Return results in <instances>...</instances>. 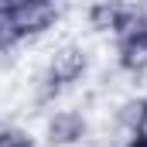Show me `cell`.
<instances>
[{
    "label": "cell",
    "mask_w": 147,
    "mask_h": 147,
    "mask_svg": "<svg viewBox=\"0 0 147 147\" xmlns=\"http://www.w3.org/2000/svg\"><path fill=\"white\" fill-rule=\"evenodd\" d=\"M116 123L127 134H140L147 130V96H130L116 106Z\"/></svg>",
    "instance_id": "8992f818"
},
{
    "label": "cell",
    "mask_w": 147,
    "mask_h": 147,
    "mask_svg": "<svg viewBox=\"0 0 147 147\" xmlns=\"http://www.w3.org/2000/svg\"><path fill=\"white\" fill-rule=\"evenodd\" d=\"M89 134V120L79 110H55L45 120V144L48 147H75Z\"/></svg>",
    "instance_id": "277c9868"
},
{
    "label": "cell",
    "mask_w": 147,
    "mask_h": 147,
    "mask_svg": "<svg viewBox=\"0 0 147 147\" xmlns=\"http://www.w3.org/2000/svg\"><path fill=\"white\" fill-rule=\"evenodd\" d=\"M123 147H147V130H140V134H130Z\"/></svg>",
    "instance_id": "ba28073f"
},
{
    "label": "cell",
    "mask_w": 147,
    "mask_h": 147,
    "mask_svg": "<svg viewBox=\"0 0 147 147\" xmlns=\"http://www.w3.org/2000/svg\"><path fill=\"white\" fill-rule=\"evenodd\" d=\"M86 72H89V51H86L82 45L69 41V45H58V48L51 51L45 82H48L51 92H58L62 86H75Z\"/></svg>",
    "instance_id": "7a4b0ae2"
},
{
    "label": "cell",
    "mask_w": 147,
    "mask_h": 147,
    "mask_svg": "<svg viewBox=\"0 0 147 147\" xmlns=\"http://www.w3.org/2000/svg\"><path fill=\"white\" fill-rule=\"evenodd\" d=\"M116 65L130 75L147 72V17L137 7V17L116 34Z\"/></svg>",
    "instance_id": "3957f363"
},
{
    "label": "cell",
    "mask_w": 147,
    "mask_h": 147,
    "mask_svg": "<svg viewBox=\"0 0 147 147\" xmlns=\"http://www.w3.org/2000/svg\"><path fill=\"white\" fill-rule=\"evenodd\" d=\"M55 21H58V7L51 0H7L3 7V24L10 41L45 34L48 28H55Z\"/></svg>",
    "instance_id": "6da1fadb"
},
{
    "label": "cell",
    "mask_w": 147,
    "mask_h": 147,
    "mask_svg": "<svg viewBox=\"0 0 147 147\" xmlns=\"http://www.w3.org/2000/svg\"><path fill=\"white\" fill-rule=\"evenodd\" d=\"M0 147H34V137L24 127H3L0 130Z\"/></svg>",
    "instance_id": "52a82bcc"
},
{
    "label": "cell",
    "mask_w": 147,
    "mask_h": 147,
    "mask_svg": "<svg viewBox=\"0 0 147 147\" xmlns=\"http://www.w3.org/2000/svg\"><path fill=\"white\" fill-rule=\"evenodd\" d=\"M137 17V7L127 3V0H96L89 10H86V21L96 34H120L130 21Z\"/></svg>",
    "instance_id": "5b68a950"
}]
</instances>
